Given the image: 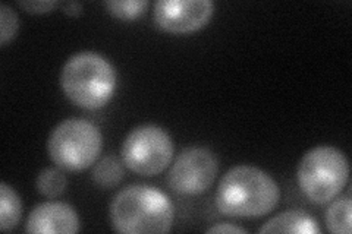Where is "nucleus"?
<instances>
[{"label": "nucleus", "mask_w": 352, "mask_h": 234, "mask_svg": "<svg viewBox=\"0 0 352 234\" xmlns=\"http://www.w3.org/2000/svg\"><path fill=\"white\" fill-rule=\"evenodd\" d=\"M219 172L214 152L206 147H190L179 152L168 176L169 186L179 195H200L210 187Z\"/></svg>", "instance_id": "7"}, {"label": "nucleus", "mask_w": 352, "mask_h": 234, "mask_svg": "<svg viewBox=\"0 0 352 234\" xmlns=\"http://www.w3.org/2000/svg\"><path fill=\"white\" fill-rule=\"evenodd\" d=\"M19 18L15 10L6 3L0 5V44L5 46L16 37Z\"/></svg>", "instance_id": "16"}, {"label": "nucleus", "mask_w": 352, "mask_h": 234, "mask_svg": "<svg viewBox=\"0 0 352 234\" xmlns=\"http://www.w3.org/2000/svg\"><path fill=\"white\" fill-rule=\"evenodd\" d=\"M62 9H63V12L66 15L76 16V15H81L82 14V5L80 2H66V3H62Z\"/></svg>", "instance_id": "19"}, {"label": "nucleus", "mask_w": 352, "mask_h": 234, "mask_svg": "<svg viewBox=\"0 0 352 234\" xmlns=\"http://www.w3.org/2000/svg\"><path fill=\"white\" fill-rule=\"evenodd\" d=\"M27 233H66L80 231V218L74 207L66 202H43L31 211L27 220Z\"/></svg>", "instance_id": "9"}, {"label": "nucleus", "mask_w": 352, "mask_h": 234, "mask_svg": "<svg viewBox=\"0 0 352 234\" xmlns=\"http://www.w3.org/2000/svg\"><path fill=\"white\" fill-rule=\"evenodd\" d=\"M280 189L258 167L241 164L229 169L216 191V207L223 215L257 218L276 208Z\"/></svg>", "instance_id": "1"}, {"label": "nucleus", "mask_w": 352, "mask_h": 234, "mask_svg": "<svg viewBox=\"0 0 352 234\" xmlns=\"http://www.w3.org/2000/svg\"><path fill=\"white\" fill-rule=\"evenodd\" d=\"M120 154L129 170L141 176H156L172 163L173 142L163 128L141 125L128 133Z\"/></svg>", "instance_id": "6"}, {"label": "nucleus", "mask_w": 352, "mask_h": 234, "mask_svg": "<svg viewBox=\"0 0 352 234\" xmlns=\"http://www.w3.org/2000/svg\"><path fill=\"white\" fill-rule=\"evenodd\" d=\"M206 233H230V234L238 233V234H245L247 230L239 227V226L229 224V222H226V224H216V226L208 227L206 230Z\"/></svg>", "instance_id": "18"}, {"label": "nucleus", "mask_w": 352, "mask_h": 234, "mask_svg": "<svg viewBox=\"0 0 352 234\" xmlns=\"http://www.w3.org/2000/svg\"><path fill=\"white\" fill-rule=\"evenodd\" d=\"M104 6L107 8L110 15H113L115 18L131 21L146 12L148 2L147 0H122V2L120 0H112V2H106Z\"/></svg>", "instance_id": "15"}, {"label": "nucleus", "mask_w": 352, "mask_h": 234, "mask_svg": "<svg viewBox=\"0 0 352 234\" xmlns=\"http://www.w3.org/2000/svg\"><path fill=\"white\" fill-rule=\"evenodd\" d=\"M213 12L212 0H159L153 8L157 27L172 34H186L203 28Z\"/></svg>", "instance_id": "8"}, {"label": "nucleus", "mask_w": 352, "mask_h": 234, "mask_svg": "<svg viewBox=\"0 0 352 234\" xmlns=\"http://www.w3.org/2000/svg\"><path fill=\"white\" fill-rule=\"evenodd\" d=\"M260 233H301L320 234L317 221L302 209H288L270 218L258 230Z\"/></svg>", "instance_id": "10"}, {"label": "nucleus", "mask_w": 352, "mask_h": 234, "mask_svg": "<svg viewBox=\"0 0 352 234\" xmlns=\"http://www.w3.org/2000/svg\"><path fill=\"white\" fill-rule=\"evenodd\" d=\"M103 148L102 132L84 119H66L54 128L47 141L52 161L59 169L81 172L91 167Z\"/></svg>", "instance_id": "5"}, {"label": "nucleus", "mask_w": 352, "mask_h": 234, "mask_svg": "<svg viewBox=\"0 0 352 234\" xmlns=\"http://www.w3.org/2000/svg\"><path fill=\"white\" fill-rule=\"evenodd\" d=\"M124 176V165L116 155H106L96 163L91 179L100 189H113L122 182Z\"/></svg>", "instance_id": "12"}, {"label": "nucleus", "mask_w": 352, "mask_h": 234, "mask_svg": "<svg viewBox=\"0 0 352 234\" xmlns=\"http://www.w3.org/2000/svg\"><path fill=\"white\" fill-rule=\"evenodd\" d=\"M22 217V202L12 186L0 183V229L9 231L18 226Z\"/></svg>", "instance_id": "11"}, {"label": "nucleus", "mask_w": 352, "mask_h": 234, "mask_svg": "<svg viewBox=\"0 0 352 234\" xmlns=\"http://www.w3.org/2000/svg\"><path fill=\"white\" fill-rule=\"evenodd\" d=\"M118 84V75L104 56L80 51L66 60L60 73V85L72 103L87 110L106 106Z\"/></svg>", "instance_id": "3"}, {"label": "nucleus", "mask_w": 352, "mask_h": 234, "mask_svg": "<svg viewBox=\"0 0 352 234\" xmlns=\"http://www.w3.org/2000/svg\"><path fill=\"white\" fill-rule=\"evenodd\" d=\"M18 6L27 10L28 14L43 15V14H49L52 9L56 8L58 2H54V0H41V2H22V0H19Z\"/></svg>", "instance_id": "17"}, {"label": "nucleus", "mask_w": 352, "mask_h": 234, "mask_svg": "<svg viewBox=\"0 0 352 234\" xmlns=\"http://www.w3.org/2000/svg\"><path fill=\"white\" fill-rule=\"evenodd\" d=\"M301 192L314 204H327L336 198L349 179L346 155L329 145L308 150L298 164Z\"/></svg>", "instance_id": "4"}, {"label": "nucleus", "mask_w": 352, "mask_h": 234, "mask_svg": "<svg viewBox=\"0 0 352 234\" xmlns=\"http://www.w3.org/2000/svg\"><path fill=\"white\" fill-rule=\"evenodd\" d=\"M66 186H68V179L65 173L59 169H53V167L43 169L36 179L37 191L46 198L60 196L66 191Z\"/></svg>", "instance_id": "14"}, {"label": "nucleus", "mask_w": 352, "mask_h": 234, "mask_svg": "<svg viewBox=\"0 0 352 234\" xmlns=\"http://www.w3.org/2000/svg\"><path fill=\"white\" fill-rule=\"evenodd\" d=\"M351 211L352 202L348 196L336 199L326 211V227L330 233L349 234L351 233Z\"/></svg>", "instance_id": "13"}, {"label": "nucleus", "mask_w": 352, "mask_h": 234, "mask_svg": "<svg viewBox=\"0 0 352 234\" xmlns=\"http://www.w3.org/2000/svg\"><path fill=\"white\" fill-rule=\"evenodd\" d=\"M173 218L170 199L148 185H131L118 192L110 204V222L118 233H169Z\"/></svg>", "instance_id": "2"}]
</instances>
